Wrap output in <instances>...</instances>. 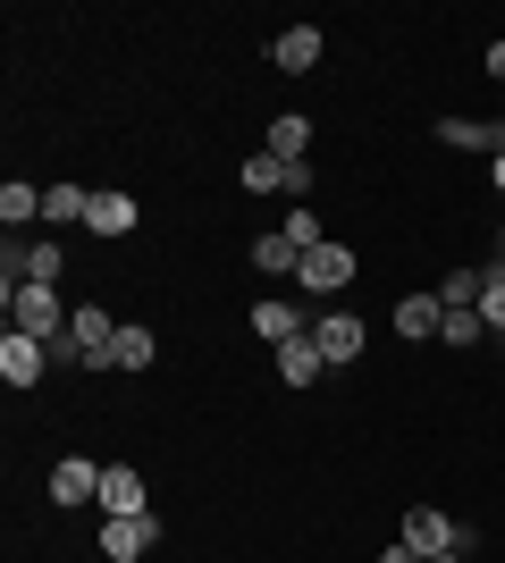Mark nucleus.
<instances>
[{
    "mask_svg": "<svg viewBox=\"0 0 505 563\" xmlns=\"http://www.w3.org/2000/svg\"><path fill=\"white\" fill-rule=\"evenodd\" d=\"M9 295V329L18 336H34V345H68V320H76V303L59 295V286H0Z\"/></svg>",
    "mask_w": 505,
    "mask_h": 563,
    "instance_id": "obj_1",
    "label": "nucleus"
},
{
    "mask_svg": "<svg viewBox=\"0 0 505 563\" xmlns=\"http://www.w3.org/2000/svg\"><path fill=\"white\" fill-rule=\"evenodd\" d=\"M161 547V514H101V555L110 563H152Z\"/></svg>",
    "mask_w": 505,
    "mask_h": 563,
    "instance_id": "obj_2",
    "label": "nucleus"
},
{
    "mask_svg": "<svg viewBox=\"0 0 505 563\" xmlns=\"http://www.w3.org/2000/svg\"><path fill=\"white\" fill-rule=\"evenodd\" d=\"M295 286H304V295H345V286H354V244H312V253H304V269H295Z\"/></svg>",
    "mask_w": 505,
    "mask_h": 563,
    "instance_id": "obj_3",
    "label": "nucleus"
},
{
    "mask_svg": "<svg viewBox=\"0 0 505 563\" xmlns=\"http://www.w3.org/2000/svg\"><path fill=\"white\" fill-rule=\"evenodd\" d=\"M68 345L85 353V371H110V345H119V320H110V311H101L94 295H85V303H76V320H68Z\"/></svg>",
    "mask_w": 505,
    "mask_h": 563,
    "instance_id": "obj_4",
    "label": "nucleus"
},
{
    "mask_svg": "<svg viewBox=\"0 0 505 563\" xmlns=\"http://www.w3.org/2000/svg\"><path fill=\"white\" fill-rule=\"evenodd\" d=\"M312 345L329 353V371H354L362 345H371V336H362V311H320V320H312Z\"/></svg>",
    "mask_w": 505,
    "mask_h": 563,
    "instance_id": "obj_5",
    "label": "nucleus"
},
{
    "mask_svg": "<svg viewBox=\"0 0 505 563\" xmlns=\"http://www.w3.org/2000/svg\"><path fill=\"white\" fill-rule=\"evenodd\" d=\"M405 547L413 555H463V521H447L438 505H413L405 514Z\"/></svg>",
    "mask_w": 505,
    "mask_h": 563,
    "instance_id": "obj_6",
    "label": "nucleus"
},
{
    "mask_svg": "<svg viewBox=\"0 0 505 563\" xmlns=\"http://www.w3.org/2000/svg\"><path fill=\"white\" fill-rule=\"evenodd\" d=\"M43 488H51V505H101V463H85V454H59Z\"/></svg>",
    "mask_w": 505,
    "mask_h": 563,
    "instance_id": "obj_7",
    "label": "nucleus"
},
{
    "mask_svg": "<svg viewBox=\"0 0 505 563\" xmlns=\"http://www.w3.org/2000/svg\"><path fill=\"white\" fill-rule=\"evenodd\" d=\"M101 514H152V479L135 463H101Z\"/></svg>",
    "mask_w": 505,
    "mask_h": 563,
    "instance_id": "obj_8",
    "label": "nucleus"
},
{
    "mask_svg": "<svg viewBox=\"0 0 505 563\" xmlns=\"http://www.w3.org/2000/svg\"><path fill=\"white\" fill-rule=\"evenodd\" d=\"M253 329H262L270 353H278V345H295V336H312V311L287 303V295H262V303H253Z\"/></svg>",
    "mask_w": 505,
    "mask_h": 563,
    "instance_id": "obj_9",
    "label": "nucleus"
},
{
    "mask_svg": "<svg viewBox=\"0 0 505 563\" xmlns=\"http://www.w3.org/2000/svg\"><path fill=\"white\" fill-rule=\"evenodd\" d=\"M43 371H51V345H34V336H0V378L9 387H43Z\"/></svg>",
    "mask_w": 505,
    "mask_h": 563,
    "instance_id": "obj_10",
    "label": "nucleus"
},
{
    "mask_svg": "<svg viewBox=\"0 0 505 563\" xmlns=\"http://www.w3.org/2000/svg\"><path fill=\"white\" fill-rule=\"evenodd\" d=\"M320 25H287V34H278V43H270V68L278 76H304V68H320Z\"/></svg>",
    "mask_w": 505,
    "mask_h": 563,
    "instance_id": "obj_11",
    "label": "nucleus"
},
{
    "mask_svg": "<svg viewBox=\"0 0 505 563\" xmlns=\"http://www.w3.org/2000/svg\"><path fill=\"white\" fill-rule=\"evenodd\" d=\"M135 194H94V211H85V235H101V244H119V235H135Z\"/></svg>",
    "mask_w": 505,
    "mask_h": 563,
    "instance_id": "obj_12",
    "label": "nucleus"
},
{
    "mask_svg": "<svg viewBox=\"0 0 505 563\" xmlns=\"http://www.w3.org/2000/svg\"><path fill=\"white\" fill-rule=\"evenodd\" d=\"M59 269H68V244H59V235H25L18 278H25V286H59Z\"/></svg>",
    "mask_w": 505,
    "mask_h": 563,
    "instance_id": "obj_13",
    "label": "nucleus"
},
{
    "mask_svg": "<svg viewBox=\"0 0 505 563\" xmlns=\"http://www.w3.org/2000/svg\"><path fill=\"white\" fill-rule=\"evenodd\" d=\"M161 362V336L144 320H119V345H110V371H152Z\"/></svg>",
    "mask_w": 505,
    "mask_h": 563,
    "instance_id": "obj_14",
    "label": "nucleus"
},
{
    "mask_svg": "<svg viewBox=\"0 0 505 563\" xmlns=\"http://www.w3.org/2000/svg\"><path fill=\"white\" fill-rule=\"evenodd\" d=\"M253 269H262V278H295V269H304V253H295V235H287V228L253 235Z\"/></svg>",
    "mask_w": 505,
    "mask_h": 563,
    "instance_id": "obj_15",
    "label": "nucleus"
},
{
    "mask_svg": "<svg viewBox=\"0 0 505 563\" xmlns=\"http://www.w3.org/2000/svg\"><path fill=\"white\" fill-rule=\"evenodd\" d=\"M320 371H329V353H320L312 336H295V345H278V378H287V387H312Z\"/></svg>",
    "mask_w": 505,
    "mask_h": 563,
    "instance_id": "obj_16",
    "label": "nucleus"
},
{
    "mask_svg": "<svg viewBox=\"0 0 505 563\" xmlns=\"http://www.w3.org/2000/svg\"><path fill=\"white\" fill-rule=\"evenodd\" d=\"M438 320H447V303H438V295H405V303H396V336H413V345H421V336H438Z\"/></svg>",
    "mask_w": 505,
    "mask_h": 563,
    "instance_id": "obj_17",
    "label": "nucleus"
},
{
    "mask_svg": "<svg viewBox=\"0 0 505 563\" xmlns=\"http://www.w3.org/2000/svg\"><path fill=\"white\" fill-rule=\"evenodd\" d=\"M304 143H312V118L278 110V118H270V143H262V152H278V161H304Z\"/></svg>",
    "mask_w": 505,
    "mask_h": 563,
    "instance_id": "obj_18",
    "label": "nucleus"
},
{
    "mask_svg": "<svg viewBox=\"0 0 505 563\" xmlns=\"http://www.w3.org/2000/svg\"><path fill=\"white\" fill-rule=\"evenodd\" d=\"M438 143H447V152H497V126H481V118H438Z\"/></svg>",
    "mask_w": 505,
    "mask_h": 563,
    "instance_id": "obj_19",
    "label": "nucleus"
},
{
    "mask_svg": "<svg viewBox=\"0 0 505 563\" xmlns=\"http://www.w3.org/2000/svg\"><path fill=\"white\" fill-rule=\"evenodd\" d=\"M34 219H43V194L25 186V177H9L0 186V228H34Z\"/></svg>",
    "mask_w": 505,
    "mask_h": 563,
    "instance_id": "obj_20",
    "label": "nucleus"
},
{
    "mask_svg": "<svg viewBox=\"0 0 505 563\" xmlns=\"http://www.w3.org/2000/svg\"><path fill=\"white\" fill-rule=\"evenodd\" d=\"M85 211H94V194H85V186H51L43 194V228H76Z\"/></svg>",
    "mask_w": 505,
    "mask_h": 563,
    "instance_id": "obj_21",
    "label": "nucleus"
},
{
    "mask_svg": "<svg viewBox=\"0 0 505 563\" xmlns=\"http://www.w3.org/2000/svg\"><path fill=\"white\" fill-rule=\"evenodd\" d=\"M481 286H488V269H447L438 303H447V311H481Z\"/></svg>",
    "mask_w": 505,
    "mask_h": 563,
    "instance_id": "obj_22",
    "label": "nucleus"
},
{
    "mask_svg": "<svg viewBox=\"0 0 505 563\" xmlns=\"http://www.w3.org/2000/svg\"><path fill=\"white\" fill-rule=\"evenodd\" d=\"M237 177H244V194H287V161H278V152H253Z\"/></svg>",
    "mask_w": 505,
    "mask_h": 563,
    "instance_id": "obj_23",
    "label": "nucleus"
},
{
    "mask_svg": "<svg viewBox=\"0 0 505 563\" xmlns=\"http://www.w3.org/2000/svg\"><path fill=\"white\" fill-rule=\"evenodd\" d=\"M481 329L505 336V269H488V286H481Z\"/></svg>",
    "mask_w": 505,
    "mask_h": 563,
    "instance_id": "obj_24",
    "label": "nucleus"
},
{
    "mask_svg": "<svg viewBox=\"0 0 505 563\" xmlns=\"http://www.w3.org/2000/svg\"><path fill=\"white\" fill-rule=\"evenodd\" d=\"M287 235H295V253H312V244H329V228H320V219L304 211V202L287 211Z\"/></svg>",
    "mask_w": 505,
    "mask_h": 563,
    "instance_id": "obj_25",
    "label": "nucleus"
},
{
    "mask_svg": "<svg viewBox=\"0 0 505 563\" xmlns=\"http://www.w3.org/2000/svg\"><path fill=\"white\" fill-rule=\"evenodd\" d=\"M438 336H447V345H481V311H447Z\"/></svg>",
    "mask_w": 505,
    "mask_h": 563,
    "instance_id": "obj_26",
    "label": "nucleus"
},
{
    "mask_svg": "<svg viewBox=\"0 0 505 563\" xmlns=\"http://www.w3.org/2000/svg\"><path fill=\"white\" fill-rule=\"evenodd\" d=\"M488 76H497V85H505V34H497V43H488Z\"/></svg>",
    "mask_w": 505,
    "mask_h": 563,
    "instance_id": "obj_27",
    "label": "nucleus"
},
{
    "mask_svg": "<svg viewBox=\"0 0 505 563\" xmlns=\"http://www.w3.org/2000/svg\"><path fill=\"white\" fill-rule=\"evenodd\" d=\"M380 563H430V555H413V547H405V539H396V547H387V555H380Z\"/></svg>",
    "mask_w": 505,
    "mask_h": 563,
    "instance_id": "obj_28",
    "label": "nucleus"
},
{
    "mask_svg": "<svg viewBox=\"0 0 505 563\" xmlns=\"http://www.w3.org/2000/svg\"><path fill=\"white\" fill-rule=\"evenodd\" d=\"M488 186H497V194H505V152H488Z\"/></svg>",
    "mask_w": 505,
    "mask_h": 563,
    "instance_id": "obj_29",
    "label": "nucleus"
},
{
    "mask_svg": "<svg viewBox=\"0 0 505 563\" xmlns=\"http://www.w3.org/2000/svg\"><path fill=\"white\" fill-rule=\"evenodd\" d=\"M488 269H505V228H497V253H488Z\"/></svg>",
    "mask_w": 505,
    "mask_h": 563,
    "instance_id": "obj_30",
    "label": "nucleus"
},
{
    "mask_svg": "<svg viewBox=\"0 0 505 563\" xmlns=\"http://www.w3.org/2000/svg\"><path fill=\"white\" fill-rule=\"evenodd\" d=\"M497 152H505V118H497Z\"/></svg>",
    "mask_w": 505,
    "mask_h": 563,
    "instance_id": "obj_31",
    "label": "nucleus"
},
{
    "mask_svg": "<svg viewBox=\"0 0 505 563\" xmlns=\"http://www.w3.org/2000/svg\"><path fill=\"white\" fill-rule=\"evenodd\" d=\"M430 563H463V555H430Z\"/></svg>",
    "mask_w": 505,
    "mask_h": 563,
    "instance_id": "obj_32",
    "label": "nucleus"
}]
</instances>
